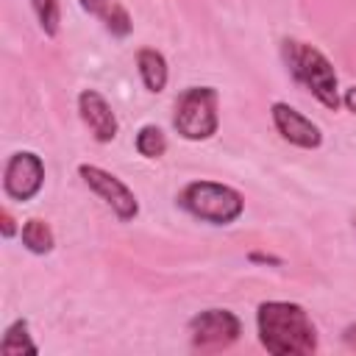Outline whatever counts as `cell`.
I'll use <instances>...</instances> for the list:
<instances>
[{"label":"cell","mask_w":356,"mask_h":356,"mask_svg":"<svg viewBox=\"0 0 356 356\" xmlns=\"http://www.w3.org/2000/svg\"><path fill=\"white\" fill-rule=\"evenodd\" d=\"M256 334L273 356H309L320 345L312 314L295 300H261L256 309Z\"/></svg>","instance_id":"cell-1"},{"label":"cell","mask_w":356,"mask_h":356,"mask_svg":"<svg viewBox=\"0 0 356 356\" xmlns=\"http://www.w3.org/2000/svg\"><path fill=\"white\" fill-rule=\"evenodd\" d=\"M31 8L36 14V22L47 39H56L61 31V6L58 0H31Z\"/></svg>","instance_id":"cell-14"},{"label":"cell","mask_w":356,"mask_h":356,"mask_svg":"<svg viewBox=\"0 0 356 356\" xmlns=\"http://www.w3.org/2000/svg\"><path fill=\"white\" fill-rule=\"evenodd\" d=\"M0 234H3V239H14V234H17V220L11 217L8 209L0 211Z\"/></svg>","instance_id":"cell-17"},{"label":"cell","mask_w":356,"mask_h":356,"mask_svg":"<svg viewBox=\"0 0 356 356\" xmlns=\"http://www.w3.org/2000/svg\"><path fill=\"white\" fill-rule=\"evenodd\" d=\"M342 106H345L350 114H356V83L348 86V89H342Z\"/></svg>","instance_id":"cell-18"},{"label":"cell","mask_w":356,"mask_h":356,"mask_svg":"<svg viewBox=\"0 0 356 356\" xmlns=\"http://www.w3.org/2000/svg\"><path fill=\"white\" fill-rule=\"evenodd\" d=\"M0 353L3 356H22V353H31L36 356L39 353V345L33 342L31 337V325L25 317H17L6 325L3 331V339H0Z\"/></svg>","instance_id":"cell-12"},{"label":"cell","mask_w":356,"mask_h":356,"mask_svg":"<svg viewBox=\"0 0 356 356\" xmlns=\"http://www.w3.org/2000/svg\"><path fill=\"white\" fill-rule=\"evenodd\" d=\"M281 58L284 67L289 70V75L328 111H337L342 106V92H339V78L334 64L328 61V56L303 42V39H281Z\"/></svg>","instance_id":"cell-2"},{"label":"cell","mask_w":356,"mask_h":356,"mask_svg":"<svg viewBox=\"0 0 356 356\" xmlns=\"http://www.w3.org/2000/svg\"><path fill=\"white\" fill-rule=\"evenodd\" d=\"M78 117L97 145H108L117 139L120 120H117L111 103L97 89H81L78 92Z\"/></svg>","instance_id":"cell-9"},{"label":"cell","mask_w":356,"mask_h":356,"mask_svg":"<svg viewBox=\"0 0 356 356\" xmlns=\"http://www.w3.org/2000/svg\"><path fill=\"white\" fill-rule=\"evenodd\" d=\"M134 147H136V153H139L142 159H147V161L161 159V156L167 153V134H164L159 125L145 122V125H139V131L134 134Z\"/></svg>","instance_id":"cell-13"},{"label":"cell","mask_w":356,"mask_h":356,"mask_svg":"<svg viewBox=\"0 0 356 356\" xmlns=\"http://www.w3.org/2000/svg\"><path fill=\"white\" fill-rule=\"evenodd\" d=\"M78 175L86 184V189L95 192L120 222H134L139 217V197L122 178H117L114 172H108L97 164H86V161L78 164Z\"/></svg>","instance_id":"cell-5"},{"label":"cell","mask_w":356,"mask_h":356,"mask_svg":"<svg viewBox=\"0 0 356 356\" xmlns=\"http://www.w3.org/2000/svg\"><path fill=\"white\" fill-rule=\"evenodd\" d=\"M111 3H114V0H78L81 11L89 14V17H97V19L106 17V11L111 8Z\"/></svg>","instance_id":"cell-16"},{"label":"cell","mask_w":356,"mask_h":356,"mask_svg":"<svg viewBox=\"0 0 356 356\" xmlns=\"http://www.w3.org/2000/svg\"><path fill=\"white\" fill-rule=\"evenodd\" d=\"M270 120H273V128L275 134L289 142L292 147H300V150H317L323 145V131L320 125L306 117L303 111H298L295 106L284 103V100H273L270 103Z\"/></svg>","instance_id":"cell-8"},{"label":"cell","mask_w":356,"mask_h":356,"mask_svg":"<svg viewBox=\"0 0 356 356\" xmlns=\"http://www.w3.org/2000/svg\"><path fill=\"white\" fill-rule=\"evenodd\" d=\"M186 331H189L192 348H197V350H222V348H231L239 339L242 320L231 309L214 306V309L197 312L186 323Z\"/></svg>","instance_id":"cell-6"},{"label":"cell","mask_w":356,"mask_h":356,"mask_svg":"<svg viewBox=\"0 0 356 356\" xmlns=\"http://www.w3.org/2000/svg\"><path fill=\"white\" fill-rule=\"evenodd\" d=\"M172 128L186 142H206L220 128V95L214 86H186L172 111Z\"/></svg>","instance_id":"cell-4"},{"label":"cell","mask_w":356,"mask_h":356,"mask_svg":"<svg viewBox=\"0 0 356 356\" xmlns=\"http://www.w3.org/2000/svg\"><path fill=\"white\" fill-rule=\"evenodd\" d=\"M44 186V161L33 150H14L3 167V195L14 203L33 200Z\"/></svg>","instance_id":"cell-7"},{"label":"cell","mask_w":356,"mask_h":356,"mask_svg":"<svg viewBox=\"0 0 356 356\" xmlns=\"http://www.w3.org/2000/svg\"><path fill=\"white\" fill-rule=\"evenodd\" d=\"M136 72L145 83L147 92L159 95L167 89V81H170V67H167V58L161 50L156 47H142L136 53Z\"/></svg>","instance_id":"cell-10"},{"label":"cell","mask_w":356,"mask_h":356,"mask_svg":"<svg viewBox=\"0 0 356 356\" xmlns=\"http://www.w3.org/2000/svg\"><path fill=\"white\" fill-rule=\"evenodd\" d=\"M175 200L189 217H195L206 225H231L245 211V197L239 189H234L222 181H209V178L184 184V189L175 195Z\"/></svg>","instance_id":"cell-3"},{"label":"cell","mask_w":356,"mask_h":356,"mask_svg":"<svg viewBox=\"0 0 356 356\" xmlns=\"http://www.w3.org/2000/svg\"><path fill=\"white\" fill-rule=\"evenodd\" d=\"M19 242H22V248H25L28 253H33V256H47V253H53V248H56V234H53V228H50L47 220H42V217H28V220L19 225Z\"/></svg>","instance_id":"cell-11"},{"label":"cell","mask_w":356,"mask_h":356,"mask_svg":"<svg viewBox=\"0 0 356 356\" xmlns=\"http://www.w3.org/2000/svg\"><path fill=\"white\" fill-rule=\"evenodd\" d=\"M103 25H106V31H108L111 36H117V39H125V36L134 31V19H131L128 8L120 6V3H111V8H108L106 17H103Z\"/></svg>","instance_id":"cell-15"}]
</instances>
